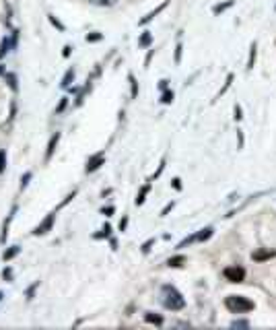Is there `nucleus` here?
I'll return each instance as SVG.
<instances>
[{"label":"nucleus","mask_w":276,"mask_h":330,"mask_svg":"<svg viewBox=\"0 0 276 330\" xmlns=\"http://www.w3.org/2000/svg\"><path fill=\"white\" fill-rule=\"evenodd\" d=\"M161 297H163V305L167 308V310H182L186 305L182 293L175 287H171V285H165L161 289Z\"/></svg>","instance_id":"nucleus-1"},{"label":"nucleus","mask_w":276,"mask_h":330,"mask_svg":"<svg viewBox=\"0 0 276 330\" xmlns=\"http://www.w3.org/2000/svg\"><path fill=\"white\" fill-rule=\"evenodd\" d=\"M225 305H227V310L233 312V314H243V312L254 310V301L247 299V297H243V295H229V297L225 299Z\"/></svg>","instance_id":"nucleus-2"},{"label":"nucleus","mask_w":276,"mask_h":330,"mask_svg":"<svg viewBox=\"0 0 276 330\" xmlns=\"http://www.w3.org/2000/svg\"><path fill=\"white\" fill-rule=\"evenodd\" d=\"M223 274L229 283H241L245 279V270L241 266H229V268L223 270Z\"/></svg>","instance_id":"nucleus-3"},{"label":"nucleus","mask_w":276,"mask_h":330,"mask_svg":"<svg viewBox=\"0 0 276 330\" xmlns=\"http://www.w3.org/2000/svg\"><path fill=\"white\" fill-rule=\"evenodd\" d=\"M54 219H56V213H49L47 217H45V221L41 223V225H37L35 227V235H41V233H45V231H49L52 229V225H54Z\"/></svg>","instance_id":"nucleus-4"},{"label":"nucleus","mask_w":276,"mask_h":330,"mask_svg":"<svg viewBox=\"0 0 276 330\" xmlns=\"http://www.w3.org/2000/svg\"><path fill=\"white\" fill-rule=\"evenodd\" d=\"M252 258H254V260H258V262H262V260H270V258H274V250H256V252L252 254Z\"/></svg>","instance_id":"nucleus-5"},{"label":"nucleus","mask_w":276,"mask_h":330,"mask_svg":"<svg viewBox=\"0 0 276 330\" xmlns=\"http://www.w3.org/2000/svg\"><path fill=\"white\" fill-rule=\"evenodd\" d=\"M101 163H103V155L99 153V155H95V157H93V159L87 163V172H95Z\"/></svg>","instance_id":"nucleus-6"},{"label":"nucleus","mask_w":276,"mask_h":330,"mask_svg":"<svg viewBox=\"0 0 276 330\" xmlns=\"http://www.w3.org/2000/svg\"><path fill=\"white\" fill-rule=\"evenodd\" d=\"M13 41H15V35H13V39H5L3 41V48H0V56H5V54L9 52V48L13 45Z\"/></svg>","instance_id":"nucleus-7"},{"label":"nucleus","mask_w":276,"mask_h":330,"mask_svg":"<svg viewBox=\"0 0 276 330\" xmlns=\"http://www.w3.org/2000/svg\"><path fill=\"white\" fill-rule=\"evenodd\" d=\"M58 138H60V134H56V136H52V140H49V147H47V159L52 157L54 149H56V143H58Z\"/></svg>","instance_id":"nucleus-8"},{"label":"nucleus","mask_w":276,"mask_h":330,"mask_svg":"<svg viewBox=\"0 0 276 330\" xmlns=\"http://www.w3.org/2000/svg\"><path fill=\"white\" fill-rule=\"evenodd\" d=\"M184 262H186V258H184V256H175V258H169V262H167V264H169V266H182Z\"/></svg>","instance_id":"nucleus-9"},{"label":"nucleus","mask_w":276,"mask_h":330,"mask_svg":"<svg viewBox=\"0 0 276 330\" xmlns=\"http://www.w3.org/2000/svg\"><path fill=\"white\" fill-rule=\"evenodd\" d=\"M17 254H19V248L15 246V248H11L9 252H5V260H11V258H13V256H17Z\"/></svg>","instance_id":"nucleus-10"},{"label":"nucleus","mask_w":276,"mask_h":330,"mask_svg":"<svg viewBox=\"0 0 276 330\" xmlns=\"http://www.w3.org/2000/svg\"><path fill=\"white\" fill-rule=\"evenodd\" d=\"M146 192H148V186H144V188H142V192H140V194H138V198H136V204H142V202H144Z\"/></svg>","instance_id":"nucleus-11"},{"label":"nucleus","mask_w":276,"mask_h":330,"mask_svg":"<svg viewBox=\"0 0 276 330\" xmlns=\"http://www.w3.org/2000/svg\"><path fill=\"white\" fill-rule=\"evenodd\" d=\"M146 322H155V324H161L163 320L159 316H153V314H146Z\"/></svg>","instance_id":"nucleus-12"},{"label":"nucleus","mask_w":276,"mask_h":330,"mask_svg":"<svg viewBox=\"0 0 276 330\" xmlns=\"http://www.w3.org/2000/svg\"><path fill=\"white\" fill-rule=\"evenodd\" d=\"M72 77H74V73H72V70H68V75L64 77V83H62V85H64V87H68V81H70Z\"/></svg>","instance_id":"nucleus-13"},{"label":"nucleus","mask_w":276,"mask_h":330,"mask_svg":"<svg viewBox=\"0 0 276 330\" xmlns=\"http://www.w3.org/2000/svg\"><path fill=\"white\" fill-rule=\"evenodd\" d=\"M0 172H5V153L0 151Z\"/></svg>","instance_id":"nucleus-14"},{"label":"nucleus","mask_w":276,"mask_h":330,"mask_svg":"<svg viewBox=\"0 0 276 330\" xmlns=\"http://www.w3.org/2000/svg\"><path fill=\"white\" fill-rule=\"evenodd\" d=\"M171 99H173V93H165V95H163V101H165V103H169Z\"/></svg>","instance_id":"nucleus-15"},{"label":"nucleus","mask_w":276,"mask_h":330,"mask_svg":"<svg viewBox=\"0 0 276 330\" xmlns=\"http://www.w3.org/2000/svg\"><path fill=\"white\" fill-rule=\"evenodd\" d=\"M148 41H150V35H148V33H144V35H142V39H140V43H142V45H146Z\"/></svg>","instance_id":"nucleus-16"},{"label":"nucleus","mask_w":276,"mask_h":330,"mask_svg":"<svg viewBox=\"0 0 276 330\" xmlns=\"http://www.w3.org/2000/svg\"><path fill=\"white\" fill-rule=\"evenodd\" d=\"M235 118H237V120L241 118V109H239V107H235Z\"/></svg>","instance_id":"nucleus-17"},{"label":"nucleus","mask_w":276,"mask_h":330,"mask_svg":"<svg viewBox=\"0 0 276 330\" xmlns=\"http://www.w3.org/2000/svg\"><path fill=\"white\" fill-rule=\"evenodd\" d=\"M0 297H3V295H0Z\"/></svg>","instance_id":"nucleus-18"}]
</instances>
